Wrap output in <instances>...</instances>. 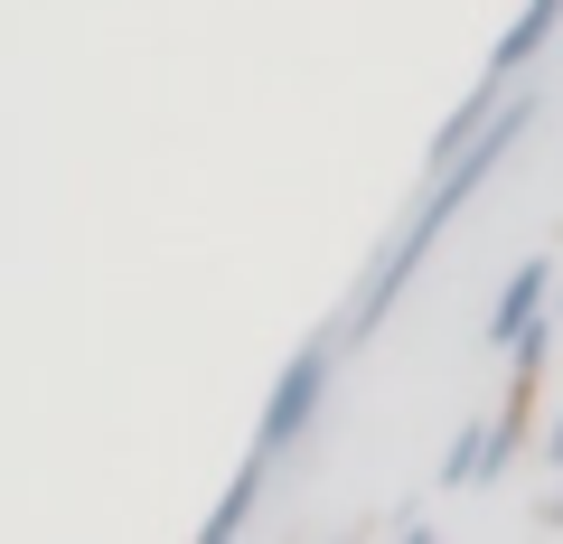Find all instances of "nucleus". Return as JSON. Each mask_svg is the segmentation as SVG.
I'll return each instance as SVG.
<instances>
[{
	"mask_svg": "<svg viewBox=\"0 0 563 544\" xmlns=\"http://www.w3.org/2000/svg\"><path fill=\"white\" fill-rule=\"evenodd\" d=\"M432 479H442V488H488V479H498V423H461Z\"/></svg>",
	"mask_w": 563,
	"mask_h": 544,
	"instance_id": "obj_6",
	"label": "nucleus"
},
{
	"mask_svg": "<svg viewBox=\"0 0 563 544\" xmlns=\"http://www.w3.org/2000/svg\"><path fill=\"white\" fill-rule=\"evenodd\" d=\"M536 122H544V85L526 76V95L507 85V103L488 113V132H479V142L461 151V160H451V169H422V198L404 207V225L385 235V254H376V263L357 273V291H347V310H339V338H347V347H357V338H376V329L395 320V301L413 291V273L432 263V244L451 235V217H461V207L479 198L488 179H498V160H507V151L526 142V132H536Z\"/></svg>",
	"mask_w": 563,
	"mask_h": 544,
	"instance_id": "obj_1",
	"label": "nucleus"
},
{
	"mask_svg": "<svg viewBox=\"0 0 563 544\" xmlns=\"http://www.w3.org/2000/svg\"><path fill=\"white\" fill-rule=\"evenodd\" d=\"M536 451H544V469H563V413L544 423V442H536Z\"/></svg>",
	"mask_w": 563,
	"mask_h": 544,
	"instance_id": "obj_7",
	"label": "nucleus"
},
{
	"mask_svg": "<svg viewBox=\"0 0 563 544\" xmlns=\"http://www.w3.org/2000/svg\"><path fill=\"white\" fill-rule=\"evenodd\" d=\"M273 469H282V460H263V451H244V460H235V479H225V498L207 507L198 544H235L244 525H254V507H263V488H273Z\"/></svg>",
	"mask_w": 563,
	"mask_h": 544,
	"instance_id": "obj_4",
	"label": "nucleus"
},
{
	"mask_svg": "<svg viewBox=\"0 0 563 544\" xmlns=\"http://www.w3.org/2000/svg\"><path fill=\"white\" fill-rule=\"evenodd\" d=\"M339 329H310L291 357H282L273 395H263V423H254V451L263 460H291V451L310 442V423H320V403H329V366H339Z\"/></svg>",
	"mask_w": 563,
	"mask_h": 544,
	"instance_id": "obj_2",
	"label": "nucleus"
},
{
	"mask_svg": "<svg viewBox=\"0 0 563 544\" xmlns=\"http://www.w3.org/2000/svg\"><path fill=\"white\" fill-rule=\"evenodd\" d=\"M536 517H544V525H563V488H554V498H544V507H536Z\"/></svg>",
	"mask_w": 563,
	"mask_h": 544,
	"instance_id": "obj_8",
	"label": "nucleus"
},
{
	"mask_svg": "<svg viewBox=\"0 0 563 544\" xmlns=\"http://www.w3.org/2000/svg\"><path fill=\"white\" fill-rule=\"evenodd\" d=\"M554 29H563V0H526L517 20H507V38L488 47V76H507V85H517L526 66H536L544 47H554Z\"/></svg>",
	"mask_w": 563,
	"mask_h": 544,
	"instance_id": "obj_5",
	"label": "nucleus"
},
{
	"mask_svg": "<svg viewBox=\"0 0 563 544\" xmlns=\"http://www.w3.org/2000/svg\"><path fill=\"white\" fill-rule=\"evenodd\" d=\"M554 282H563V263H554V254H526L517 273H507L498 310H488V347H498V357H507V347H517L526 329L544 320V310H554Z\"/></svg>",
	"mask_w": 563,
	"mask_h": 544,
	"instance_id": "obj_3",
	"label": "nucleus"
}]
</instances>
